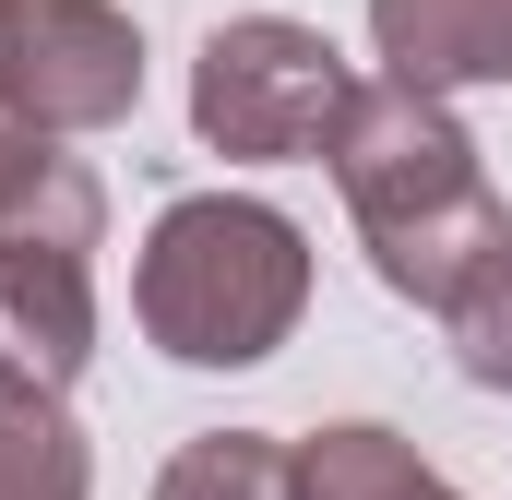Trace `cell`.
Instances as JSON below:
<instances>
[{
  "label": "cell",
  "instance_id": "obj_7",
  "mask_svg": "<svg viewBox=\"0 0 512 500\" xmlns=\"http://www.w3.org/2000/svg\"><path fill=\"white\" fill-rule=\"evenodd\" d=\"M298 500H465V489L429 477L417 441H393L382 417H334L298 441Z\"/></svg>",
  "mask_w": 512,
  "mask_h": 500
},
{
  "label": "cell",
  "instance_id": "obj_4",
  "mask_svg": "<svg viewBox=\"0 0 512 500\" xmlns=\"http://www.w3.org/2000/svg\"><path fill=\"white\" fill-rule=\"evenodd\" d=\"M0 108L36 131H120L143 108V24L120 0H12L0 12Z\"/></svg>",
  "mask_w": 512,
  "mask_h": 500
},
{
  "label": "cell",
  "instance_id": "obj_10",
  "mask_svg": "<svg viewBox=\"0 0 512 500\" xmlns=\"http://www.w3.org/2000/svg\"><path fill=\"white\" fill-rule=\"evenodd\" d=\"M155 500H298V453L274 429H203L167 453Z\"/></svg>",
  "mask_w": 512,
  "mask_h": 500
},
{
  "label": "cell",
  "instance_id": "obj_12",
  "mask_svg": "<svg viewBox=\"0 0 512 500\" xmlns=\"http://www.w3.org/2000/svg\"><path fill=\"white\" fill-rule=\"evenodd\" d=\"M0 12H12V0H0Z\"/></svg>",
  "mask_w": 512,
  "mask_h": 500
},
{
  "label": "cell",
  "instance_id": "obj_9",
  "mask_svg": "<svg viewBox=\"0 0 512 500\" xmlns=\"http://www.w3.org/2000/svg\"><path fill=\"white\" fill-rule=\"evenodd\" d=\"M0 500H96V453L60 393H0Z\"/></svg>",
  "mask_w": 512,
  "mask_h": 500
},
{
  "label": "cell",
  "instance_id": "obj_8",
  "mask_svg": "<svg viewBox=\"0 0 512 500\" xmlns=\"http://www.w3.org/2000/svg\"><path fill=\"white\" fill-rule=\"evenodd\" d=\"M0 227H72V239L108 227V191L60 155V131L12 120V108H0Z\"/></svg>",
  "mask_w": 512,
  "mask_h": 500
},
{
  "label": "cell",
  "instance_id": "obj_1",
  "mask_svg": "<svg viewBox=\"0 0 512 500\" xmlns=\"http://www.w3.org/2000/svg\"><path fill=\"white\" fill-rule=\"evenodd\" d=\"M322 155H334V191H346V215L370 239V274L393 298H417V310H453V286L512 239V203L489 191L465 120L441 96L393 84V72L346 96V120H334Z\"/></svg>",
  "mask_w": 512,
  "mask_h": 500
},
{
  "label": "cell",
  "instance_id": "obj_11",
  "mask_svg": "<svg viewBox=\"0 0 512 500\" xmlns=\"http://www.w3.org/2000/svg\"><path fill=\"white\" fill-rule=\"evenodd\" d=\"M441 334H453V370L477 381V393H512V239L453 286V310H441Z\"/></svg>",
  "mask_w": 512,
  "mask_h": 500
},
{
  "label": "cell",
  "instance_id": "obj_3",
  "mask_svg": "<svg viewBox=\"0 0 512 500\" xmlns=\"http://www.w3.org/2000/svg\"><path fill=\"white\" fill-rule=\"evenodd\" d=\"M346 96H358L346 48H334L322 24H298V12H239V24H215L203 60H191V131H203L215 155H239V167H298V155H322L334 120H346Z\"/></svg>",
  "mask_w": 512,
  "mask_h": 500
},
{
  "label": "cell",
  "instance_id": "obj_6",
  "mask_svg": "<svg viewBox=\"0 0 512 500\" xmlns=\"http://www.w3.org/2000/svg\"><path fill=\"white\" fill-rule=\"evenodd\" d=\"M370 48L417 96L512 84V0H370Z\"/></svg>",
  "mask_w": 512,
  "mask_h": 500
},
{
  "label": "cell",
  "instance_id": "obj_2",
  "mask_svg": "<svg viewBox=\"0 0 512 500\" xmlns=\"http://www.w3.org/2000/svg\"><path fill=\"white\" fill-rule=\"evenodd\" d=\"M131 310H143V346H167L179 370H262L310 310V239L251 191H179L143 227Z\"/></svg>",
  "mask_w": 512,
  "mask_h": 500
},
{
  "label": "cell",
  "instance_id": "obj_5",
  "mask_svg": "<svg viewBox=\"0 0 512 500\" xmlns=\"http://www.w3.org/2000/svg\"><path fill=\"white\" fill-rule=\"evenodd\" d=\"M96 358V239L0 227V393H72Z\"/></svg>",
  "mask_w": 512,
  "mask_h": 500
}]
</instances>
